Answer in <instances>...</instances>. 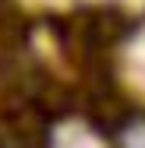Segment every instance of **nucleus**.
Listing matches in <instances>:
<instances>
[{
    "label": "nucleus",
    "instance_id": "nucleus-1",
    "mask_svg": "<svg viewBox=\"0 0 145 148\" xmlns=\"http://www.w3.org/2000/svg\"><path fill=\"white\" fill-rule=\"evenodd\" d=\"M53 148H103V141H99L92 131H85V127L67 123V127H60V131H57Z\"/></svg>",
    "mask_w": 145,
    "mask_h": 148
},
{
    "label": "nucleus",
    "instance_id": "nucleus-3",
    "mask_svg": "<svg viewBox=\"0 0 145 148\" xmlns=\"http://www.w3.org/2000/svg\"><path fill=\"white\" fill-rule=\"evenodd\" d=\"M135 67H138V71L145 74V39H142V42L135 46Z\"/></svg>",
    "mask_w": 145,
    "mask_h": 148
},
{
    "label": "nucleus",
    "instance_id": "nucleus-2",
    "mask_svg": "<svg viewBox=\"0 0 145 148\" xmlns=\"http://www.w3.org/2000/svg\"><path fill=\"white\" fill-rule=\"evenodd\" d=\"M124 148H145V127H131L124 138Z\"/></svg>",
    "mask_w": 145,
    "mask_h": 148
}]
</instances>
